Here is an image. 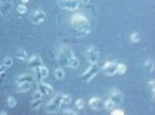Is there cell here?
Masks as SVG:
<instances>
[{"mask_svg":"<svg viewBox=\"0 0 155 115\" xmlns=\"http://www.w3.org/2000/svg\"><path fill=\"white\" fill-rule=\"evenodd\" d=\"M7 105L9 106V107H15L16 106V100L14 97H8V99H7Z\"/></svg>","mask_w":155,"mask_h":115,"instance_id":"obj_24","label":"cell"},{"mask_svg":"<svg viewBox=\"0 0 155 115\" xmlns=\"http://www.w3.org/2000/svg\"><path fill=\"white\" fill-rule=\"evenodd\" d=\"M36 99H42V93L40 91H36V92L33 94V100H36Z\"/></svg>","mask_w":155,"mask_h":115,"instance_id":"obj_30","label":"cell"},{"mask_svg":"<svg viewBox=\"0 0 155 115\" xmlns=\"http://www.w3.org/2000/svg\"><path fill=\"white\" fill-rule=\"evenodd\" d=\"M99 72V68H98V65L97 64H90V68L86 70L85 72L81 76L82 78V80L83 81H90V80H92L94 77L97 76V73Z\"/></svg>","mask_w":155,"mask_h":115,"instance_id":"obj_4","label":"cell"},{"mask_svg":"<svg viewBox=\"0 0 155 115\" xmlns=\"http://www.w3.org/2000/svg\"><path fill=\"white\" fill-rule=\"evenodd\" d=\"M78 1H79V5H83V6H85L90 2V0H78Z\"/></svg>","mask_w":155,"mask_h":115,"instance_id":"obj_32","label":"cell"},{"mask_svg":"<svg viewBox=\"0 0 155 115\" xmlns=\"http://www.w3.org/2000/svg\"><path fill=\"white\" fill-rule=\"evenodd\" d=\"M58 7L65 11H77L79 8L78 0H57Z\"/></svg>","mask_w":155,"mask_h":115,"instance_id":"obj_3","label":"cell"},{"mask_svg":"<svg viewBox=\"0 0 155 115\" xmlns=\"http://www.w3.org/2000/svg\"><path fill=\"white\" fill-rule=\"evenodd\" d=\"M15 56H16V58L20 59V61H26V59H27V53H26V50L22 49V48H20V49L16 50Z\"/></svg>","mask_w":155,"mask_h":115,"instance_id":"obj_17","label":"cell"},{"mask_svg":"<svg viewBox=\"0 0 155 115\" xmlns=\"http://www.w3.org/2000/svg\"><path fill=\"white\" fill-rule=\"evenodd\" d=\"M140 41V36L138 33H133L132 35H131V42L133 43H138Z\"/></svg>","mask_w":155,"mask_h":115,"instance_id":"obj_26","label":"cell"},{"mask_svg":"<svg viewBox=\"0 0 155 115\" xmlns=\"http://www.w3.org/2000/svg\"><path fill=\"white\" fill-rule=\"evenodd\" d=\"M70 23L77 33V36H85L90 31V21L83 14H75L71 16Z\"/></svg>","mask_w":155,"mask_h":115,"instance_id":"obj_1","label":"cell"},{"mask_svg":"<svg viewBox=\"0 0 155 115\" xmlns=\"http://www.w3.org/2000/svg\"><path fill=\"white\" fill-rule=\"evenodd\" d=\"M34 77L31 75H20V76L16 77V84H20V83H25V81H29L33 83L34 81Z\"/></svg>","mask_w":155,"mask_h":115,"instance_id":"obj_16","label":"cell"},{"mask_svg":"<svg viewBox=\"0 0 155 115\" xmlns=\"http://www.w3.org/2000/svg\"><path fill=\"white\" fill-rule=\"evenodd\" d=\"M2 64H4L6 68H9V66L13 65V59H12L11 57H5L4 61H2Z\"/></svg>","mask_w":155,"mask_h":115,"instance_id":"obj_22","label":"cell"},{"mask_svg":"<svg viewBox=\"0 0 155 115\" xmlns=\"http://www.w3.org/2000/svg\"><path fill=\"white\" fill-rule=\"evenodd\" d=\"M45 19H46V12L42 11V9H38L33 13L31 20L34 24H40L41 22L45 21Z\"/></svg>","mask_w":155,"mask_h":115,"instance_id":"obj_8","label":"cell"},{"mask_svg":"<svg viewBox=\"0 0 155 115\" xmlns=\"http://www.w3.org/2000/svg\"><path fill=\"white\" fill-rule=\"evenodd\" d=\"M31 88V83H29V81H25V83L16 84V91H18L19 93L28 92Z\"/></svg>","mask_w":155,"mask_h":115,"instance_id":"obj_14","label":"cell"},{"mask_svg":"<svg viewBox=\"0 0 155 115\" xmlns=\"http://www.w3.org/2000/svg\"><path fill=\"white\" fill-rule=\"evenodd\" d=\"M12 9V0H0V15L2 18L8 15Z\"/></svg>","mask_w":155,"mask_h":115,"instance_id":"obj_7","label":"cell"},{"mask_svg":"<svg viewBox=\"0 0 155 115\" xmlns=\"http://www.w3.org/2000/svg\"><path fill=\"white\" fill-rule=\"evenodd\" d=\"M76 107H77L78 109H83V108H84V100L83 99L76 100Z\"/></svg>","mask_w":155,"mask_h":115,"instance_id":"obj_28","label":"cell"},{"mask_svg":"<svg viewBox=\"0 0 155 115\" xmlns=\"http://www.w3.org/2000/svg\"><path fill=\"white\" fill-rule=\"evenodd\" d=\"M109 99L116 105V106H118V105H121L123 104V100H124V95H123V93L119 92V91H112V92L110 93V97Z\"/></svg>","mask_w":155,"mask_h":115,"instance_id":"obj_10","label":"cell"},{"mask_svg":"<svg viewBox=\"0 0 155 115\" xmlns=\"http://www.w3.org/2000/svg\"><path fill=\"white\" fill-rule=\"evenodd\" d=\"M35 71H36L38 81H40V80H42V79H45V78H47V77L49 76V70H48V68L45 66V65H41V66L38 68Z\"/></svg>","mask_w":155,"mask_h":115,"instance_id":"obj_13","label":"cell"},{"mask_svg":"<svg viewBox=\"0 0 155 115\" xmlns=\"http://www.w3.org/2000/svg\"><path fill=\"white\" fill-rule=\"evenodd\" d=\"M28 65H29V68L33 69L34 71L40 68L41 65H42V59H41V57L38 56V55H34V56H31V58L28 59Z\"/></svg>","mask_w":155,"mask_h":115,"instance_id":"obj_12","label":"cell"},{"mask_svg":"<svg viewBox=\"0 0 155 115\" xmlns=\"http://www.w3.org/2000/svg\"><path fill=\"white\" fill-rule=\"evenodd\" d=\"M0 114H1V115H6L7 113H6V112H0Z\"/></svg>","mask_w":155,"mask_h":115,"instance_id":"obj_34","label":"cell"},{"mask_svg":"<svg viewBox=\"0 0 155 115\" xmlns=\"http://www.w3.org/2000/svg\"><path fill=\"white\" fill-rule=\"evenodd\" d=\"M104 107L106 108L107 110H112V109H114L116 105H114V104H113V102H112V101H111L110 99H107L106 101H105V102H104Z\"/></svg>","mask_w":155,"mask_h":115,"instance_id":"obj_20","label":"cell"},{"mask_svg":"<svg viewBox=\"0 0 155 115\" xmlns=\"http://www.w3.org/2000/svg\"><path fill=\"white\" fill-rule=\"evenodd\" d=\"M63 114H67V115H77L78 113H77V112H75V110H72V109H70V108H67V109H64V110H63Z\"/></svg>","mask_w":155,"mask_h":115,"instance_id":"obj_29","label":"cell"},{"mask_svg":"<svg viewBox=\"0 0 155 115\" xmlns=\"http://www.w3.org/2000/svg\"><path fill=\"white\" fill-rule=\"evenodd\" d=\"M16 11H18V13H20V14H25V13L27 12V6H26L25 4H21V5H19V6L16 7Z\"/></svg>","mask_w":155,"mask_h":115,"instance_id":"obj_23","label":"cell"},{"mask_svg":"<svg viewBox=\"0 0 155 115\" xmlns=\"http://www.w3.org/2000/svg\"><path fill=\"white\" fill-rule=\"evenodd\" d=\"M65 63H67V65H68L69 68H71V69H76V68H78V65H79V62H78L77 57H76L75 55L68 57Z\"/></svg>","mask_w":155,"mask_h":115,"instance_id":"obj_15","label":"cell"},{"mask_svg":"<svg viewBox=\"0 0 155 115\" xmlns=\"http://www.w3.org/2000/svg\"><path fill=\"white\" fill-rule=\"evenodd\" d=\"M71 102V97L68 94H62V105H68Z\"/></svg>","mask_w":155,"mask_h":115,"instance_id":"obj_25","label":"cell"},{"mask_svg":"<svg viewBox=\"0 0 155 115\" xmlns=\"http://www.w3.org/2000/svg\"><path fill=\"white\" fill-rule=\"evenodd\" d=\"M145 66H146V68H148L150 72H153V70H154V65H153V63H152V61H150V59H147V61L145 62Z\"/></svg>","mask_w":155,"mask_h":115,"instance_id":"obj_27","label":"cell"},{"mask_svg":"<svg viewBox=\"0 0 155 115\" xmlns=\"http://www.w3.org/2000/svg\"><path fill=\"white\" fill-rule=\"evenodd\" d=\"M89 106L93 110H101L104 108V101L99 98H91L89 100Z\"/></svg>","mask_w":155,"mask_h":115,"instance_id":"obj_11","label":"cell"},{"mask_svg":"<svg viewBox=\"0 0 155 115\" xmlns=\"http://www.w3.org/2000/svg\"><path fill=\"white\" fill-rule=\"evenodd\" d=\"M55 77H56V79H58V80H62L63 78L65 77V73H64V70L63 69H56L55 70Z\"/></svg>","mask_w":155,"mask_h":115,"instance_id":"obj_18","label":"cell"},{"mask_svg":"<svg viewBox=\"0 0 155 115\" xmlns=\"http://www.w3.org/2000/svg\"><path fill=\"white\" fill-rule=\"evenodd\" d=\"M62 107V94H56L53 99L47 105V112L55 114L60 108Z\"/></svg>","mask_w":155,"mask_h":115,"instance_id":"obj_2","label":"cell"},{"mask_svg":"<svg viewBox=\"0 0 155 115\" xmlns=\"http://www.w3.org/2000/svg\"><path fill=\"white\" fill-rule=\"evenodd\" d=\"M38 91H40V92L42 93V95H50V94H53V92H54L51 85L47 84V83H42L41 80L38 83Z\"/></svg>","mask_w":155,"mask_h":115,"instance_id":"obj_9","label":"cell"},{"mask_svg":"<svg viewBox=\"0 0 155 115\" xmlns=\"http://www.w3.org/2000/svg\"><path fill=\"white\" fill-rule=\"evenodd\" d=\"M85 57L90 64H97L99 59V49L96 46H91L85 51Z\"/></svg>","mask_w":155,"mask_h":115,"instance_id":"obj_5","label":"cell"},{"mask_svg":"<svg viewBox=\"0 0 155 115\" xmlns=\"http://www.w3.org/2000/svg\"><path fill=\"white\" fill-rule=\"evenodd\" d=\"M41 105H42V99H36V100H33L31 104V109H39L41 107Z\"/></svg>","mask_w":155,"mask_h":115,"instance_id":"obj_19","label":"cell"},{"mask_svg":"<svg viewBox=\"0 0 155 115\" xmlns=\"http://www.w3.org/2000/svg\"><path fill=\"white\" fill-rule=\"evenodd\" d=\"M101 72L105 76H114L117 73V64L113 62H107L103 65L101 68Z\"/></svg>","mask_w":155,"mask_h":115,"instance_id":"obj_6","label":"cell"},{"mask_svg":"<svg viewBox=\"0 0 155 115\" xmlns=\"http://www.w3.org/2000/svg\"><path fill=\"white\" fill-rule=\"evenodd\" d=\"M4 72H6V66H5L4 64H1V65H0V75H2Z\"/></svg>","mask_w":155,"mask_h":115,"instance_id":"obj_33","label":"cell"},{"mask_svg":"<svg viewBox=\"0 0 155 115\" xmlns=\"http://www.w3.org/2000/svg\"><path fill=\"white\" fill-rule=\"evenodd\" d=\"M126 70H127V68L124 64H118L117 65V73H119V75H124L126 72Z\"/></svg>","mask_w":155,"mask_h":115,"instance_id":"obj_21","label":"cell"},{"mask_svg":"<svg viewBox=\"0 0 155 115\" xmlns=\"http://www.w3.org/2000/svg\"><path fill=\"white\" fill-rule=\"evenodd\" d=\"M21 1H22L23 4H26V2H28V1H29V0H21Z\"/></svg>","mask_w":155,"mask_h":115,"instance_id":"obj_35","label":"cell"},{"mask_svg":"<svg viewBox=\"0 0 155 115\" xmlns=\"http://www.w3.org/2000/svg\"><path fill=\"white\" fill-rule=\"evenodd\" d=\"M112 114L113 115H124L125 112L124 110H121V109H114V110H112Z\"/></svg>","mask_w":155,"mask_h":115,"instance_id":"obj_31","label":"cell"}]
</instances>
